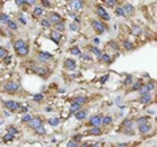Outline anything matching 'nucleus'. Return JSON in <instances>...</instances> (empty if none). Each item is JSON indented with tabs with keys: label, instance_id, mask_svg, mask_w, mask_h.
Here are the masks:
<instances>
[{
	"label": "nucleus",
	"instance_id": "1",
	"mask_svg": "<svg viewBox=\"0 0 157 147\" xmlns=\"http://www.w3.org/2000/svg\"><path fill=\"white\" fill-rule=\"evenodd\" d=\"M1 90L4 91V92H12V94H15V92H19V91L22 90V87H20V84L16 82H8V83H4V84H3Z\"/></svg>",
	"mask_w": 157,
	"mask_h": 147
},
{
	"label": "nucleus",
	"instance_id": "2",
	"mask_svg": "<svg viewBox=\"0 0 157 147\" xmlns=\"http://www.w3.org/2000/svg\"><path fill=\"white\" fill-rule=\"evenodd\" d=\"M94 9H95V13H97V15H98V16L101 17L102 20H105V21H109V20H110V15H109L108 11L103 8L102 5H95Z\"/></svg>",
	"mask_w": 157,
	"mask_h": 147
},
{
	"label": "nucleus",
	"instance_id": "3",
	"mask_svg": "<svg viewBox=\"0 0 157 147\" xmlns=\"http://www.w3.org/2000/svg\"><path fill=\"white\" fill-rule=\"evenodd\" d=\"M4 108L5 110L11 111V112H15V111H19L20 110V104L18 102H15V100H5L4 103Z\"/></svg>",
	"mask_w": 157,
	"mask_h": 147
},
{
	"label": "nucleus",
	"instance_id": "4",
	"mask_svg": "<svg viewBox=\"0 0 157 147\" xmlns=\"http://www.w3.org/2000/svg\"><path fill=\"white\" fill-rule=\"evenodd\" d=\"M36 59L40 61V63H46V61L53 60V59H54V56H53L51 53H49V52H43V51H39V52L36 53Z\"/></svg>",
	"mask_w": 157,
	"mask_h": 147
},
{
	"label": "nucleus",
	"instance_id": "5",
	"mask_svg": "<svg viewBox=\"0 0 157 147\" xmlns=\"http://www.w3.org/2000/svg\"><path fill=\"white\" fill-rule=\"evenodd\" d=\"M47 20L50 21V24H58L61 21H63V17L57 12H50L49 13V17H47Z\"/></svg>",
	"mask_w": 157,
	"mask_h": 147
},
{
	"label": "nucleus",
	"instance_id": "6",
	"mask_svg": "<svg viewBox=\"0 0 157 147\" xmlns=\"http://www.w3.org/2000/svg\"><path fill=\"white\" fill-rule=\"evenodd\" d=\"M132 127H133L132 119H125L124 122L121 123V130L124 131L125 134H132Z\"/></svg>",
	"mask_w": 157,
	"mask_h": 147
},
{
	"label": "nucleus",
	"instance_id": "7",
	"mask_svg": "<svg viewBox=\"0 0 157 147\" xmlns=\"http://www.w3.org/2000/svg\"><path fill=\"white\" fill-rule=\"evenodd\" d=\"M91 25H93L94 31L98 33V35H101V33H103L105 31H106L105 24H103L102 21H99V20H93V21H91Z\"/></svg>",
	"mask_w": 157,
	"mask_h": 147
},
{
	"label": "nucleus",
	"instance_id": "8",
	"mask_svg": "<svg viewBox=\"0 0 157 147\" xmlns=\"http://www.w3.org/2000/svg\"><path fill=\"white\" fill-rule=\"evenodd\" d=\"M154 88V83H146V84H144L142 83V86L140 87V90H138V92H140V96L141 95H146V94H150V91Z\"/></svg>",
	"mask_w": 157,
	"mask_h": 147
},
{
	"label": "nucleus",
	"instance_id": "9",
	"mask_svg": "<svg viewBox=\"0 0 157 147\" xmlns=\"http://www.w3.org/2000/svg\"><path fill=\"white\" fill-rule=\"evenodd\" d=\"M42 124H43V120H42V118H39V116H32V119L28 122V127L31 130H35V128H38V127L42 126Z\"/></svg>",
	"mask_w": 157,
	"mask_h": 147
},
{
	"label": "nucleus",
	"instance_id": "10",
	"mask_svg": "<svg viewBox=\"0 0 157 147\" xmlns=\"http://www.w3.org/2000/svg\"><path fill=\"white\" fill-rule=\"evenodd\" d=\"M63 67H65L67 71H74V69L77 68V63H75L74 59H71V57H67V59H65Z\"/></svg>",
	"mask_w": 157,
	"mask_h": 147
},
{
	"label": "nucleus",
	"instance_id": "11",
	"mask_svg": "<svg viewBox=\"0 0 157 147\" xmlns=\"http://www.w3.org/2000/svg\"><path fill=\"white\" fill-rule=\"evenodd\" d=\"M122 9H124L125 16H132V15H134V12H136V8H134L130 3H124Z\"/></svg>",
	"mask_w": 157,
	"mask_h": 147
},
{
	"label": "nucleus",
	"instance_id": "12",
	"mask_svg": "<svg viewBox=\"0 0 157 147\" xmlns=\"http://www.w3.org/2000/svg\"><path fill=\"white\" fill-rule=\"evenodd\" d=\"M101 115H93V116H90V119H89V122H87V124L90 127H98L101 126Z\"/></svg>",
	"mask_w": 157,
	"mask_h": 147
},
{
	"label": "nucleus",
	"instance_id": "13",
	"mask_svg": "<svg viewBox=\"0 0 157 147\" xmlns=\"http://www.w3.org/2000/svg\"><path fill=\"white\" fill-rule=\"evenodd\" d=\"M34 71V72L36 74V75H39V76H43V78H47V74H49V71L44 68H42V67H39V65H36V67H34V68H31Z\"/></svg>",
	"mask_w": 157,
	"mask_h": 147
},
{
	"label": "nucleus",
	"instance_id": "14",
	"mask_svg": "<svg viewBox=\"0 0 157 147\" xmlns=\"http://www.w3.org/2000/svg\"><path fill=\"white\" fill-rule=\"evenodd\" d=\"M23 47H27V41L26 40H23V39H18V40L13 41V49H15V51L23 48Z\"/></svg>",
	"mask_w": 157,
	"mask_h": 147
},
{
	"label": "nucleus",
	"instance_id": "15",
	"mask_svg": "<svg viewBox=\"0 0 157 147\" xmlns=\"http://www.w3.org/2000/svg\"><path fill=\"white\" fill-rule=\"evenodd\" d=\"M50 37H51V40H54L57 44L58 43H61V40H62V33L57 32V31H51L50 32Z\"/></svg>",
	"mask_w": 157,
	"mask_h": 147
},
{
	"label": "nucleus",
	"instance_id": "16",
	"mask_svg": "<svg viewBox=\"0 0 157 147\" xmlns=\"http://www.w3.org/2000/svg\"><path fill=\"white\" fill-rule=\"evenodd\" d=\"M70 5L73 8V11H79V9H82L83 3L79 1V0H74V1H70Z\"/></svg>",
	"mask_w": 157,
	"mask_h": 147
},
{
	"label": "nucleus",
	"instance_id": "17",
	"mask_svg": "<svg viewBox=\"0 0 157 147\" xmlns=\"http://www.w3.org/2000/svg\"><path fill=\"white\" fill-rule=\"evenodd\" d=\"M99 61L103 63V64H110V63H112V59H110V56H109L106 52H102L101 56H99Z\"/></svg>",
	"mask_w": 157,
	"mask_h": 147
},
{
	"label": "nucleus",
	"instance_id": "18",
	"mask_svg": "<svg viewBox=\"0 0 157 147\" xmlns=\"http://www.w3.org/2000/svg\"><path fill=\"white\" fill-rule=\"evenodd\" d=\"M86 102H87V98L86 96H83V95H81V96H75V98L73 99V103L79 104V106H83Z\"/></svg>",
	"mask_w": 157,
	"mask_h": 147
},
{
	"label": "nucleus",
	"instance_id": "19",
	"mask_svg": "<svg viewBox=\"0 0 157 147\" xmlns=\"http://www.w3.org/2000/svg\"><path fill=\"white\" fill-rule=\"evenodd\" d=\"M112 122H113V118L112 116H110V115H105V116H102V118H101V124H102V126H110V124H112Z\"/></svg>",
	"mask_w": 157,
	"mask_h": 147
},
{
	"label": "nucleus",
	"instance_id": "20",
	"mask_svg": "<svg viewBox=\"0 0 157 147\" xmlns=\"http://www.w3.org/2000/svg\"><path fill=\"white\" fill-rule=\"evenodd\" d=\"M15 52H16V55L19 57H24L30 53V48H28V45H27V47H23V48L18 49V51H15Z\"/></svg>",
	"mask_w": 157,
	"mask_h": 147
},
{
	"label": "nucleus",
	"instance_id": "21",
	"mask_svg": "<svg viewBox=\"0 0 157 147\" xmlns=\"http://www.w3.org/2000/svg\"><path fill=\"white\" fill-rule=\"evenodd\" d=\"M138 100H140V103H142V104H149V103L152 102V95H150V94L141 95Z\"/></svg>",
	"mask_w": 157,
	"mask_h": 147
},
{
	"label": "nucleus",
	"instance_id": "22",
	"mask_svg": "<svg viewBox=\"0 0 157 147\" xmlns=\"http://www.w3.org/2000/svg\"><path fill=\"white\" fill-rule=\"evenodd\" d=\"M149 131H150V126H149V124H140V126H138V132H140L141 135L148 134Z\"/></svg>",
	"mask_w": 157,
	"mask_h": 147
},
{
	"label": "nucleus",
	"instance_id": "23",
	"mask_svg": "<svg viewBox=\"0 0 157 147\" xmlns=\"http://www.w3.org/2000/svg\"><path fill=\"white\" fill-rule=\"evenodd\" d=\"M65 28H66L65 21H61V23H58V24L54 25V31H57V32H59V33H62L63 31H65Z\"/></svg>",
	"mask_w": 157,
	"mask_h": 147
},
{
	"label": "nucleus",
	"instance_id": "24",
	"mask_svg": "<svg viewBox=\"0 0 157 147\" xmlns=\"http://www.w3.org/2000/svg\"><path fill=\"white\" fill-rule=\"evenodd\" d=\"M87 134L89 135H101L102 134V130H101L99 127H91L90 130L87 131Z\"/></svg>",
	"mask_w": 157,
	"mask_h": 147
},
{
	"label": "nucleus",
	"instance_id": "25",
	"mask_svg": "<svg viewBox=\"0 0 157 147\" xmlns=\"http://www.w3.org/2000/svg\"><path fill=\"white\" fill-rule=\"evenodd\" d=\"M75 118L78 119V120H83V119L86 118V115H87V112L85 110H79L78 112H75Z\"/></svg>",
	"mask_w": 157,
	"mask_h": 147
},
{
	"label": "nucleus",
	"instance_id": "26",
	"mask_svg": "<svg viewBox=\"0 0 157 147\" xmlns=\"http://www.w3.org/2000/svg\"><path fill=\"white\" fill-rule=\"evenodd\" d=\"M32 15L35 17H40L42 15H43V8H42V7H35V8L32 9Z\"/></svg>",
	"mask_w": 157,
	"mask_h": 147
},
{
	"label": "nucleus",
	"instance_id": "27",
	"mask_svg": "<svg viewBox=\"0 0 157 147\" xmlns=\"http://www.w3.org/2000/svg\"><path fill=\"white\" fill-rule=\"evenodd\" d=\"M149 119H150V116H140V118L137 119V124L140 126V124H148Z\"/></svg>",
	"mask_w": 157,
	"mask_h": 147
},
{
	"label": "nucleus",
	"instance_id": "28",
	"mask_svg": "<svg viewBox=\"0 0 157 147\" xmlns=\"http://www.w3.org/2000/svg\"><path fill=\"white\" fill-rule=\"evenodd\" d=\"M9 20H11V19H9V16L7 15V13H3V12L0 13V23H3V24H7Z\"/></svg>",
	"mask_w": 157,
	"mask_h": 147
},
{
	"label": "nucleus",
	"instance_id": "29",
	"mask_svg": "<svg viewBox=\"0 0 157 147\" xmlns=\"http://www.w3.org/2000/svg\"><path fill=\"white\" fill-rule=\"evenodd\" d=\"M89 52L93 53V55H95V56H98V57L101 56V53H102L97 47H94V45H93V47H89Z\"/></svg>",
	"mask_w": 157,
	"mask_h": 147
},
{
	"label": "nucleus",
	"instance_id": "30",
	"mask_svg": "<svg viewBox=\"0 0 157 147\" xmlns=\"http://www.w3.org/2000/svg\"><path fill=\"white\" fill-rule=\"evenodd\" d=\"M122 45H124V48L128 49V51H133V49H134V45H133L129 40H125L124 43H122Z\"/></svg>",
	"mask_w": 157,
	"mask_h": 147
},
{
	"label": "nucleus",
	"instance_id": "31",
	"mask_svg": "<svg viewBox=\"0 0 157 147\" xmlns=\"http://www.w3.org/2000/svg\"><path fill=\"white\" fill-rule=\"evenodd\" d=\"M81 107L79 104H75V103H71V107H70V112L71 114H75V112H78L79 110H81Z\"/></svg>",
	"mask_w": 157,
	"mask_h": 147
},
{
	"label": "nucleus",
	"instance_id": "32",
	"mask_svg": "<svg viewBox=\"0 0 157 147\" xmlns=\"http://www.w3.org/2000/svg\"><path fill=\"white\" fill-rule=\"evenodd\" d=\"M69 52H70L71 55H77V56H79V53H81V49H79L77 45H74V47H71V48L69 49Z\"/></svg>",
	"mask_w": 157,
	"mask_h": 147
},
{
	"label": "nucleus",
	"instance_id": "33",
	"mask_svg": "<svg viewBox=\"0 0 157 147\" xmlns=\"http://www.w3.org/2000/svg\"><path fill=\"white\" fill-rule=\"evenodd\" d=\"M7 132H8V134H12V135H16L18 132H19V130H18L15 126H8L7 127Z\"/></svg>",
	"mask_w": 157,
	"mask_h": 147
},
{
	"label": "nucleus",
	"instance_id": "34",
	"mask_svg": "<svg viewBox=\"0 0 157 147\" xmlns=\"http://www.w3.org/2000/svg\"><path fill=\"white\" fill-rule=\"evenodd\" d=\"M34 131H35V134H38V135H44L46 134V128L43 127V124H42V126H39L38 128H35Z\"/></svg>",
	"mask_w": 157,
	"mask_h": 147
},
{
	"label": "nucleus",
	"instance_id": "35",
	"mask_svg": "<svg viewBox=\"0 0 157 147\" xmlns=\"http://www.w3.org/2000/svg\"><path fill=\"white\" fill-rule=\"evenodd\" d=\"M7 27H8L9 29H12V31H16L18 29V24L13 20H9L8 23H7Z\"/></svg>",
	"mask_w": 157,
	"mask_h": 147
},
{
	"label": "nucleus",
	"instance_id": "36",
	"mask_svg": "<svg viewBox=\"0 0 157 147\" xmlns=\"http://www.w3.org/2000/svg\"><path fill=\"white\" fill-rule=\"evenodd\" d=\"M132 84H133V86H132V88H130V91H138V90H140V87L142 86V82L138 80L137 83H132Z\"/></svg>",
	"mask_w": 157,
	"mask_h": 147
},
{
	"label": "nucleus",
	"instance_id": "37",
	"mask_svg": "<svg viewBox=\"0 0 157 147\" xmlns=\"http://www.w3.org/2000/svg\"><path fill=\"white\" fill-rule=\"evenodd\" d=\"M114 12H116L117 16H125V13H124V9H122V7H116V8H114Z\"/></svg>",
	"mask_w": 157,
	"mask_h": 147
},
{
	"label": "nucleus",
	"instance_id": "38",
	"mask_svg": "<svg viewBox=\"0 0 157 147\" xmlns=\"http://www.w3.org/2000/svg\"><path fill=\"white\" fill-rule=\"evenodd\" d=\"M31 119H32V116H31L30 114H24L23 116H22V122H23V123H28Z\"/></svg>",
	"mask_w": 157,
	"mask_h": 147
},
{
	"label": "nucleus",
	"instance_id": "39",
	"mask_svg": "<svg viewBox=\"0 0 157 147\" xmlns=\"http://www.w3.org/2000/svg\"><path fill=\"white\" fill-rule=\"evenodd\" d=\"M40 25H42V27H44V28L51 27V24H50V21L47 20V19H40Z\"/></svg>",
	"mask_w": 157,
	"mask_h": 147
},
{
	"label": "nucleus",
	"instance_id": "40",
	"mask_svg": "<svg viewBox=\"0 0 157 147\" xmlns=\"http://www.w3.org/2000/svg\"><path fill=\"white\" fill-rule=\"evenodd\" d=\"M132 82H133V76H132V75H128V76H126V79L124 80V84H125V86H130V84H132Z\"/></svg>",
	"mask_w": 157,
	"mask_h": 147
},
{
	"label": "nucleus",
	"instance_id": "41",
	"mask_svg": "<svg viewBox=\"0 0 157 147\" xmlns=\"http://www.w3.org/2000/svg\"><path fill=\"white\" fill-rule=\"evenodd\" d=\"M7 53H8V51H7L4 47H0V59L5 57V56H7Z\"/></svg>",
	"mask_w": 157,
	"mask_h": 147
},
{
	"label": "nucleus",
	"instance_id": "42",
	"mask_svg": "<svg viewBox=\"0 0 157 147\" xmlns=\"http://www.w3.org/2000/svg\"><path fill=\"white\" fill-rule=\"evenodd\" d=\"M49 123H50V124H51V126H58V124H59V120H58V119H57V118H50L49 119Z\"/></svg>",
	"mask_w": 157,
	"mask_h": 147
},
{
	"label": "nucleus",
	"instance_id": "43",
	"mask_svg": "<svg viewBox=\"0 0 157 147\" xmlns=\"http://www.w3.org/2000/svg\"><path fill=\"white\" fill-rule=\"evenodd\" d=\"M108 45H109V47H112L114 51H117V49H118V44H117L114 40H110V41L108 43Z\"/></svg>",
	"mask_w": 157,
	"mask_h": 147
},
{
	"label": "nucleus",
	"instance_id": "44",
	"mask_svg": "<svg viewBox=\"0 0 157 147\" xmlns=\"http://www.w3.org/2000/svg\"><path fill=\"white\" fill-rule=\"evenodd\" d=\"M32 99L35 100V102H42V100H43V95L42 94H35Z\"/></svg>",
	"mask_w": 157,
	"mask_h": 147
},
{
	"label": "nucleus",
	"instance_id": "45",
	"mask_svg": "<svg viewBox=\"0 0 157 147\" xmlns=\"http://www.w3.org/2000/svg\"><path fill=\"white\" fill-rule=\"evenodd\" d=\"M105 5H108V7H117V1H113V0H106L105 1Z\"/></svg>",
	"mask_w": 157,
	"mask_h": 147
},
{
	"label": "nucleus",
	"instance_id": "46",
	"mask_svg": "<svg viewBox=\"0 0 157 147\" xmlns=\"http://www.w3.org/2000/svg\"><path fill=\"white\" fill-rule=\"evenodd\" d=\"M140 31H141V28L138 27V25H133V27H132V32L134 33V35H138Z\"/></svg>",
	"mask_w": 157,
	"mask_h": 147
},
{
	"label": "nucleus",
	"instance_id": "47",
	"mask_svg": "<svg viewBox=\"0 0 157 147\" xmlns=\"http://www.w3.org/2000/svg\"><path fill=\"white\" fill-rule=\"evenodd\" d=\"M13 136H15V135L8 134V132H7V134H5L4 136H3V139H4L5 142H8V140H12V139H13Z\"/></svg>",
	"mask_w": 157,
	"mask_h": 147
},
{
	"label": "nucleus",
	"instance_id": "48",
	"mask_svg": "<svg viewBox=\"0 0 157 147\" xmlns=\"http://www.w3.org/2000/svg\"><path fill=\"white\" fill-rule=\"evenodd\" d=\"M82 138H83V135H82V134H77V135H74V136H73V140L78 143V142H79V140H81V139H82Z\"/></svg>",
	"mask_w": 157,
	"mask_h": 147
},
{
	"label": "nucleus",
	"instance_id": "49",
	"mask_svg": "<svg viewBox=\"0 0 157 147\" xmlns=\"http://www.w3.org/2000/svg\"><path fill=\"white\" fill-rule=\"evenodd\" d=\"M79 57H81L82 60H87V61H90V60H91L90 56H89V55H86V53H79Z\"/></svg>",
	"mask_w": 157,
	"mask_h": 147
},
{
	"label": "nucleus",
	"instance_id": "50",
	"mask_svg": "<svg viewBox=\"0 0 157 147\" xmlns=\"http://www.w3.org/2000/svg\"><path fill=\"white\" fill-rule=\"evenodd\" d=\"M40 5H42V7H47V8H49V7H51V3H50V1H47V0H42Z\"/></svg>",
	"mask_w": 157,
	"mask_h": 147
},
{
	"label": "nucleus",
	"instance_id": "51",
	"mask_svg": "<svg viewBox=\"0 0 157 147\" xmlns=\"http://www.w3.org/2000/svg\"><path fill=\"white\" fill-rule=\"evenodd\" d=\"M66 147H79V144L77 142H74V140H71V142L67 143V146Z\"/></svg>",
	"mask_w": 157,
	"mask_h": 147
},
{
	"label": "nucleus",
	"instance_id": "52",
	"mask_svg": "<svg viewBox=\"0 0 157 147\" xmlns=\"http://www.w3.org/2000/svg\"><path fill=\"white\" fill-rule=\"evenodd\" d=\"M116 147H130V144L129 143H118Z\"/></svg>",
	"mask_w": 157,
	"mask_h": 147
},
{
	"label": "nucleus",
	"instance_id": "53",
	"mask_svg": "<svg viewBox=\"0 0 157 147\" xmlns=\"http://www.w3.org/2000/svg\"><path fill=\"white\" fill-rule=\"evenodd\" d=\"M16 4L20 7V5H24V0H16Z\"/></svg>",
	"mask_w": 157,
	"mask_h": 147
},
{
	"label": "nucleus",
	"instance_id": "54",
	"mask_svg": "<svg viewBox=\"0 0 157 147\" xmlns=\"http://www.w3.org/2000/svg\"><path fill=\"white\" fill-rule=\"evenodd\" d=\"M9 61H11V57H9V56H5V57H4V63H5V64H8Z\"/></svg>",
	"mask_w": 157,
	"mask_h": 147
},
{
	"label": "nucleus",
	"instance_id": "55",
	"mask_svg": "<svg viewBox=\"0 0 157 147\" xmlns=\"http://www.w3.org/2000/svg\"><path fill=\"white\" fill-rule=\"evenodd\" d=\"M19 20H20L22 24H27V21H26V19H23V17H22V15H20V19H19Z\"/></svg>",
	"mask_w": 157,
	"mask_h": 147
},
{
	"label": "nucleus",
	"instance_id": "56",
	"mask_svg": "<svg viewBox=\"0 0 157 147\" xmlns=\"http://www.w3.org/2000/svg\"><path fill=\"white\" fill-rule=\"evenodd\" d=\"M93 43H94V44H98V43H99V39H98V37L93 39Z\"/></svg>",
	"mask_w": 157,
	"mask_h": 147
},
{
	"label": "nucleus",
	"instance_id": "57",
	"mask_svg": "<svg viewBox=\"0 0 157 147\" xmlns=\"http://www.w3.org/2000/svg\"><path fill=\"white\" fill-rule=\"evenodd\" d=\"M89 146H90V144L85 142V143H82V144H81V146H79V147H89Z\"/></svg>",
	"mask_w": 157,
	"mask_h": 147
},
{
	"label": "nucleus",
	"instance_id": "58",
	"mask_svg": "<svg viewBox=\"0 0 157 147\" xmlns=\"http://www.w3.org/2000/svg\"><path fill=\"white\" fill-rule=\"evenodd\" d=\"M27 110H28V107H22V108H20V110H19V111H23V112H24V111H27Z\"/></svg>",
	"mask_w": 157,
	"mask_h": 147
},
{
	"label": "nucleus",
	"instance_id": "59",
	"mask_svg": "<svg viewBox=\"0 0 157 147\" xmlns=\"http://www.w3.org/2000/svg\"><path fill=\"white\" fill-rule=\"evenodd\" d=\"M99 146H101L99 143H94V144H91V146H89V147H99Z\"/></svg>",
	"mask_w": 157,
	"mask_h": 147
},
{
	"label": "nucleus",
	"instance_id": "60",
	"mask_svg": "<svg viewBox=\"0 0 157 147\" xmlns=\"http://www.w3.org/2000/svg\"><path fill=\"white\" fill-rule=\"evenodd\" d=\"M75 28H77V27H75V24H71V25H70V29H71V31H74Z\"/></svg>",
	"mask_w": 157,
	"mask_h": 147
},
{
	"label": "nucleus",
	"instance_id": "61",
	"mask_svg": "<svg viewBox=\"0 0 157 147\" xmlns=\"http://www.w3.org/2000/svg\"><path fill=\"white\" fill-rule=\"evenodd\" d=\"M106 79H108V76H105V78H102V79H101V83H103L105 80H106Z\"/></svg>",
	"mask_w": 157,
	"mask_h": 147
}]
</instances>
